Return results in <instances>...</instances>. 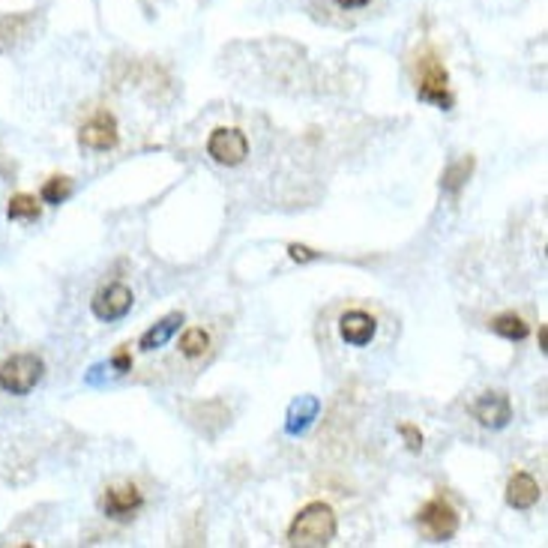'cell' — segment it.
Returning a JSON list of instances; mask_svg holds the SVG:
<instances>
[{
	"label": "cell",
	"instance_id": "obj_2",
	"mask_svg": "<svg viewBox=\"0 0 548 548\" xmlns=\"http://www.w3.org/2000/svg\"><path fill=\"white\" fill-rule=\"evenodd\" d=\"M414 81H417V96L423 103H432L444 112L455 105V96L450 90V72H446L444 60L437 58L432 45H423L414 58Z\"/></svg>",
	"mask_w": 548,
	"mask_h": 548
},
{
	"label": "cell",
	"instance_id": "obj_5",
	"mask_svg": "<svg viewBox=\"0 0 548 548\" xmlns=\"http://www.w3.org/2000/svg\"><path fill=\"white\" fill-rule=\"evenodd\" d=\"M207 153L210 159L219 162V166H240V162H246V157H249V139L240 132V130H213L207 139Z\"/></svg>",
	"mask_w": 548,
	"mask_h": 548
},
{
	"label": "cell",
	"instance_id": "obj_22",
	"mask_svg": "<svg viewBox=\"0 0 548 548\" xmlns=\"http://www.w3.org/2000/svg\"><path fill=\"white\" fill-rule=\"evenodd\" d=\"M112 365H114L117 372H130V369H132V357H130V351H126V348L117 351V354H114V360H112Z\"/></svg>",
	"mask_w": 548,
	"mask_h": 548
},
{
	"label": "cell",
	"instance_id": "obj_15",
	"mask_svg": "<svg viewBox=\"0 0 548 548\" xmlns=\"http://www.w3.org/2000/svg\"><path fill=\"white\" fill-rule=\"evenodd\" d=\"M471 171H473V157H464V159H459V162H453V166L444 171L441 186L450 192V195H459L462 186H464V183H468V177H471Z\"/></svg>",
	"mask_w": 548,
	"mask_h": 548
},
{
	"label": "cell",
	"instance_id": "obj_24",
	"mask_svg": "<svg viewBox=\"0 0 548 548\" xmlns=\"http://www.w3.org/2000/svg\"><path fill=\"white\" fill-rule=\"evenodd\" d=\"M540 351H543V354L548 351V327H545V324L540 327Z\"/></svg>",
	"mask_w": 548,
	"mask_h": 548
},
{
	"label": "cell",
	"instance_id": "obj_11",
	"mask_svg": "<svg viewBox=\"0 0 548 548\" xmlns=\"http://www.w3.org/2000/svg\"><path fill=\"white\" fill-rule=\"evenodd\" d=\"M540 498H543V489H540V482L531 477V473L518 471V473L509 477V482H507V504L513 509H531V507L540 504Z\"/></svg>",
	"mask_w": 548,
	"mask_h": 548
},
{
	"label": "cell",
	"instance_id": "obj_10",
	"mask_svg": "<svg viewBox=\"0 0 548 548\" xmlns=\"http://www.w3.org/2000/svg\"><path fill=\"white\" fill-rule=\"evenodd\" d=\"M374 333H378V321H374V315H369V312L354 309V312H345L339 318V336L348 345H354V348L369 345L374 339Z\"/></svg>",
	"mask_w": 548,
	"mask_h": 548
},
{
	"label": "cell",
	"instance_id": "obj_7",
	"mask_svg": "<svg viewBox=\"0 0 548 548\" xmlns=\"http://www.w3.org/2000/svg\"><path fill=\"white\" fill-rule=\"evenodd\" d=\"M471 417L477 419L480 426L486 428H507L509 419H513V401H509L507 392H482L480 399L471 401Z\"/></svg>",
	"mask_w": 548,
	"mask_h": 548
},
{
	"label": "cell",
	"instance_id": "obj_23",
	"mask_svg": "<svg viewBox=\"0 0 548 548\" xmlns=\"http://www.w3.org/2000/svg\"><path fill=\"white\" fill-rule=\"evenodd\" d=\"M342 9H363V6H369L372 0H336Z\"/></svg>",
	"mask_w": 548,
	"mask_h": 548
},
{
	"label": "cell",
	"instance_id": "obj_9",
	"mask_svg": "<svg viewBox=\"0 0 548 548\" xmlns=\"http://www.w3.org/2000/svg\"><path fill=\"white\" fill-rule=\"evenodd\" d=\"M144 507V498L139 486H112L103 498V513L114 522H130V518Z\"/></svg>",
	"mask_w": 548,
	"mask_h": 548
},
{
	"label": "cell",
	"instance_id": "obj_20",
	"mask_svg": "<svg viewBox=\"0 0 548 548\" xmlns=\"http://www.w3.org/2000/svg\"><path fill=\"white\" fill-rule=\"evenodd\" d=\"M399 435L405 437V444H408L410 453H419V450H423V432H419L414 423H401V426H399Z\"/></svg>",
	"mask_w": 548,
	"mask_h": 548
},
{
	"label": "cell",
	"instance_id": "obj_13",
	"mask_svg": "<svg viewBox=\"0 0 548 548\" xmlns=\"http://www.w3.org/2000/svg\"><path fill=\"white\" fill-rule=\"evenodd\" d=\"M180 324H183V312H171V315H166L159 324H153L150 330L141 336L139 348H141V351H157V348H162V345H168V342H171V336H175V333L180 330Z\"/></svg>",
	"mask_w": 548,
	"mask_h": 548
},
{
	"label": "cell",
	"instance_id": "obj_8",
	"mask_svg": "<svg viewBox=\"0 0 548 548\" xmlns=\"http://www.w3.org/2000/svg\"><path fill=\"white\" fill-rule=\"evenodd\" d=\"M117 139H121V135H117V121H114V114H108V112L94 114L78 130V144L87 150H112Z\"/></svg>",
	"mask_w": 548,
	"mask_h": 548
},
{
	"label": "cell",
	"instance_id": "obj_17",
	"mask_svg": "<svg viewBox=\"0 0 548 548\" xmlns=\"http://www.w3.org/2000/svg\"><path fill=\"white\" fill-rule=\"evenodd\" d=\"M27 24H31V15H24V13L0 15V51H6L9 42H15L18 36L27 31Z\"/></svg>",
	"mask_w": 548,
	"mask_h": 548
},
{
	"label": "cell",
	"instance_id": "obj_18",
	"mask_svg": "<svg viewBox=\"0 0 548 548\" xmlns=\"http://www.w3.org/2000/svg\"><path fill=\"white\" fill-rule=\"evenodd\" d=\"M40 201L33 195H13L9 198V207H6V216L9 219H40Z\"/></svg>",
	"mask_w": 548,
	"mask_h": 548
},
{
	"label": "cell",
	"instance_id": "obj_3",
	"mask_svg": "<svg viewBox=\"0 0 548 548\" xmlns=\"http://www.w3.org/2000/svg\"><path fill=\"white\" fill-rule=\"evenodd\" d=\"M417 527L428 543H450L459 534V513L446 498H432L419 507Z\"/></svg>",
	"mask_w": 548,
	"mask_h": 548
},
{
	"label": "cell",
	"instance_id": "obj_12",
	"mask_svg": "<svg viewBox=\"0 0 548 548\" xmlns=\"http://www.w3.org/2000/svg\"><path fill=\"white\" fill-rule=\"evenodd\" d=\"M318 410H321V401H318L315 396H300L288 410L285 432L288 435H303L306 428L312 426V419L318 417Z\"/></svg>",
	"mask_w": 548,
	"mask_h": 548
},
{
	"label": "cell",
	"instance_id": "obj_19",
	"mask_svg": "<svg viewBox=\"0 0 548 548\" xmlns=\"http://www.w3.org/2000/svg\"><path fill=\"white\" fill-rule=\"evenodd\" d=\"M42 201L45 204H63L69 195H72V180L69 177H51V180H45V186H42Z\"/></svg>",
	"mask_w": 548,
	"mask_h": 548
},
{
	"label": "cell",
	"instance_id": "obj_6",
	"mask_svg": "<svg viewBox=\"0 0 548 548\" xmlns=\"http://www.w3.org/2000/svg\"><path fill=\"white\" fill-rule=\"evenodd\" d=\"M135 303L132 291L123 285V282H112V285L99 288L96 297L90 300V309H94V315L99 321H121V318L130 315V309Z\"/></svg>",
	"mask_w": 548,
	"mask_h": 548
},
{
	"label": "cell",
	"instance_id": "obj_1",
	"mask_svg": "<svg viewBox=\"0 0 548 548\" xmlns=\"http://www.w3.org/2000/svg\"><path fill=\"white\" fill-rule=\"evenodd\" d=\"M339 534V518H336L333 507L324 500L303 507L297 518L288 527V545L294 548H324L336 540Z\"/></svg>",
	"mask_w": 548,
	"mask_h": 548
},
{
	"label": "cell",
	"instance_id": "obj_14",
	"mask_svg": "<svg viewBox=\"0 0 548 548\" xmlns=\"http://www.w3.org/2000/svg\"><path fill=\"white\" fill-rule=\"evenodd\" d=\"M491 333H498V336H504V339L509 342H522L527 333H531V327L525 324V318H518L516 312H507V315H498V318H491Z\"/></svg>",
	"mask_w": 548,
	"mask_h": 548
},
{
	"label": "cell",
	"instance_id": "obj_21",
	"mask_svg": "<svg viewBox=\"0 0 548 548\" xmlns=\"http://www.w3.org/2000/svg\"><path fill=\"white\" fill-rule=\"evenodd\" d=\"M288 255H291V258H294V261H315L318 258V255L312 252V249H309V246H300V243H291L288 246Z\"/></svg>",
	"mask_w": 548,
	"mask_h": 548
},
{
	"label": "cell",
	"instance_id": "obj_4",
	"mask_svg": "<svg viewBox=\"0 0 548 548\" xmlns=\"http://www.w3.org/2000/svg\"><path fill=\"white\" fill-rule=\"evenodd\" d=\"M42 357H36V354H13L0 365V390L9 392V396H27L42 381Z\"/></svg>",
	"mask_w": 548,
	"mask_h": 548
},
{
	"label": "cell",
	"instance_id": "obj_16",
	"mask_svg": "<svg viewBox=\"0 0 548 548\" xmlns=\"http://www.w3.org/2000/svg\"><path fill=\"white\" fill-rule=\"evenodd\" d=\"M207 348H210V336H207V330H201V327H189V330L180 336V354H183V357L198 360V357H204Z\"/></svg>",
	"mask_w": 548,
	"mask_h": 548
}]
</instances>
